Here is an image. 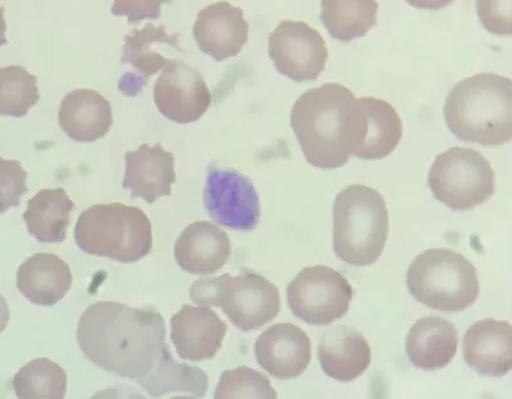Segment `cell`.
<instances>
[{
	"instance_id": "cell-4",
	"label": "cell",
	"mask_w": 512,
	"mask_h": 399,
	"mask_svg": "<svg viewBox=\"0 0 512 399\" xmlns=\"http://www.w3.org/2000/svg\"><path fill=\"white\" fill-rule=\"evenodd\" d=\"M333 216L336 256L351 266L376 264L385 251L389 232L384 197L374 188L350 185L337 194Z\"/></svg>"
},
{
	"instance_id": "cell-32",
	"label": "cell",
	"mask_w": 512,
	"mask_h": 399,
	"mask_svg": "<svg viewBox=\"0 0 512 399\" xmlns=\"http://www.w3.org/2000/svg\"><path fill=\"white\" fill-rule=\"evenodd\" d=\"M162 2H114V16H128L129 23L144 18L158 19L161 16Z\"/></svg>"
},
{
	"instance_id": "cell-9",
	"label": "cell",
	"mask_w": 512,
	"mask_h": 399,
	"mask_svg": "<svg viewBox=\"0 0 512 399\" xmlns=\"http://www.w3.org/2000/svg\"><path fill=\"white\" fill-rule=\"evenodd\" d=\"M403 126L400 115L384 99H353L344 114L343 143L346 154L365 161H379L398 148Z\"/></svg>"
},
{
	"instance_id": "cell-11",
	"label": "cell",
	"mask_w": 512,
	"mask_h": 399,
	"mask_svg": "<svg viewBox=\"0 0 512 399\" xmlns=\"http://www.w3.org/2000/svg\"><path fill=\"white\" fill-rule=\"evenodd\" d=\"M269 56L294 82H312L326 69L329 53L319 31L305 21L283 20L269 36Z\"/></svg>"
},
{
	"instance_id": "cell-18",
	"label": "cell",
	"mask_w": 512,
	"mask_h": 399,
	"mask_svg": "<svg viewBox=\"0 0 512 399\" xmlns=\"http://www.w3.org/2000/svg\"><path fill=\"white\" fill-rule=\"evenodd\" d=\"M163 45L182 52L178 46V35H169L164 26L147 24L141 29H133L125 36L121 63L132 65L134 71L121 77L119 89L122 93L136 96L149 83L151 76L163 70L168 58L155 50L156 46Z\"/></svg>"
},
{
	"instance_id": "cell-34",
	"label": "cell",
	"mask_w": 512,
	"mask_h": 399,
	"mask_svg": "<svg viewBox=\"0 0 512 399\" xmlns=\"http://www.w3.org/2000/svg\"><path fill=\"white\" fill-rule=\"evenodd\" d=\"M5 10L4 7H0V46H6L9 41L6 39L7 24L5 21Z\"/></svg>"
},
{
	"instance_id": "cell-20",
	"label": "cell",
	"mask_w": 512,
	"mask_h": 399,
	"mask_svg": "<svg viewBox=\"0 0 512 399\" xmlns=\"http://www.w3.org/2000/svg\"><path fill=\"white\" fill-rule=\"evenodd\" d=\"M464 360L483 376L502 377L512 368V328L509 322L482 319L468 328Z\"/></svg>"
},
{
	"instance_id": "cell-3",
	"label": "cell",
	"mask_w": 512,
	"mask_h": 399,
	"mask_svg": "<svg viewBox=\"0 0 512 399\" xmlns=\"http://www.w3.org/2000/svg\"><path fill=\"white\" fill-rule=\"evenodd\" d=\"M356 99L349 87L326 83L295 101L291 127L306 161L315 168L333 170L349 162L343 143L346 107Z\"/></svg>"
},
{
	"instance_id": "cell-19",
	"label": "cell",
	"mask_w": 512,
	"mask_h": 399,
	"mask_svg": "<svg viewBox=\"0 0 512 399\" xmlns=\"http://www.w3.org/2000/svg\"><path fill=\"white\" fill-rule=\"evenodd\" d=\"M232 243L225 230L209 221L187 226L175 244V259L183 271L193 275L214 274L232 256Z\"/></svg>"
},
{
	"instance_id": "cell-6",
	"label": "cell",
	"mask_w": 512,
	"mask_h": 399,
	"mask_svg": "<svg viewBox=\"0 0 512 399\" xmlns=\"http://www.w3.org/2000/svg\"><path fill=\"white\" fill-rule=\"evenodd\" d=\"M407 286L418 302L446 314L472 307L480 295L477 268L450 249H430L417 256L409 266Z\"/></svg>"
},
{
	"instance_id": "cell-17",
	"label": "cell",
	"mask_w": 512,
	"mask_h": 399,
	"mask_svg": "<svg viewBox=\"0 0 512 399\" xmlns=\"http://www.w3.org/2000/svg\"><path fill=\"white\" fill-rule=\"evenodd\" d=\"M126 170L122 186L131 191L132 198H141L149 205L158 199L170 197L177 181L176 158L160 143L142 144L139 149L127 151Z\"/></svg>"
},
{
	"instance_id": "cell-33",
	"label": "cell",
	"mask_w": 512,
	"mask_h": 399,
	"mask_svg": "<svg viewBox=\"0 0 512 399\" xmlns=\"http://www.w3.org/2000/svg\"><path fill=\"white\" fill-rule=\"evenodd\" d=\"M10 322V308L7 306V302L4 296L0 294V335L7 328V324Z\"/></svg>"
},
{
	"instance_id": "cell-25",
	"label": "cell",
	"mask_w": 512,
	"mask_h": 399,
	"mask_svg": "<svg viewBox=\"0 0 512 399\" xmlns=\"http://www.w3.org/2000/svg\"><path fill=\"white\" fill-rule=\"evenodd\" d=\"M72 202L64 188H45L28 201L23 215L27 230L40 243H61L67 238Z\"/></svg>"
},
{
	"instance_id": "cell-31",
	"label": "cell",
	"mask_w": 512,
	"mask_h": 399,
	"mask_svg": "<svg viewBox=\"0 0 512 399\" xmlns=\"http://www.w3.org/2000/svg\"><path fill=\"white\" fill-rule=\"evenodd\" d=\"M27 172L18 161L0 157V214L20 205L27 193Z\"/></svg>"
},
{
	"instance_id": "cell-22",
	"label": "cell",
	"mask_w": 512,
	"mask_h": 399,
	"mask_svg": "<svg viewBox=\"0 0 512 399\" xmlns=\"http://www.w3.org/2000/svg\"><path fill=\"white\" fill-rule=\"evenodd\" d=\"M317 353L322 371L343 383L357 380L372 361L371 346L365 337L346 325H337L324 332Z\"/></svg>"
},
{
	"instance_id": "cell-23",
	"label": "cell",
	"mask_w": 512,
	"mask_h": 399,
	"mask_svg": "<svg viewBox=\"0 0 512 399\" xmlns=\"http://www.w3.org/2000/svg\"><path fill=\"white\" fill-rule=\"evenodd\" d=\"M72 286L69 265L54 253H36L24 261L17 273V287L36 306L53 307Z\"/></svg>"
},
{
	"instance_id": "cell-12",
	"label": "cell",
	"mask_w": 512,
	"mask_h": 399,
	"mask_svg": "<svg viewBox=\"0 0 512 399\" xmlns=\"http://www.w3.org/2000/svg\"><path fill=\"white\" fill-rule=\"evenodd\" d=\"M203 197L207 213L222 227L250 231L261 221L256 188L239 171L209 169Z\"/></svg>"
},
{
	"instance_id": "cell-26",
	"label": "cell",
	"mask_w": 512,
	"mask_h": 399,
	"mask_svg": "<svg viewBox=\"0 0 512 399\" xmlns=\"http://www.w3.org/2000/svg\"><path fill=\"white\" fill-rule=\"evenodd\" d=\"M378 10L374 0H323L320 18L331 38L350 42L377 26Z\"/></svg>"
},
{
	"instance_id": "cell-8",
	"label": "cell",
	"mask_w": 512,
	"mask_h": 399,
	"mask_svg": "<svg viewBox=\"0 0 512 399\" xmlns=\"http://www.w3.org/2000/svg\"><path fill=\"white\" fill-rule=\"evenodd\" d=\"M495 171L479 151L453 147L436 157L429 172L432 194L456 212L471 210L495 193Z\"/></svg>"
},
{
	"instance_id": "cell-5",
	"label": "cell",
	"mask_w": 512,
	"mask_h": 399,
	"mask_svg": "<svg viewBox=\"0 0 512 399\" xmlns=\"http://www.w3.org/2000/svg\"><path fill=\"white\" fill-rule=\"evenodd\" d=\"M78 248L88 255L134 264L153 251V226L143 210L124 203H100L79 216Z\"/></svg>"
},
{
	"instance_id": "cell-28",
	"label": "cell",
	"mask_w": 512,
	"mask_h": 399,
	"mask_svg": "<svg viewBox=\"0 0 512 399\" xmlns=\"http://www.w3.org/2000/svg\"><path fill=\"white\" fill-rule=\"evenodd\" d=\"M13 389L20 399H62L66 397V371L49 359L28 362L13 377Z\"/></svg>"
},
{
	"instance_id": "cell-1",
	"label": "cell",
	"mask_w": 512,
	"mask_h": 399,
	"mask_svg": "<svg viewBox=\"0 0 512 399\" xmlns=\"http://www.w3.org/2000/svg\"><path fill=\"white\" fill-rule=\"evenodd\" d=\"M163 316L153 308L100 301L85 309L77 342L85 358L114 375L141 383L170 354Z\"/></svg>"
},
{
	"instance_id": "cell-7",
	"label": "cell",
	"mask_w": 512,
	"mask_h": 399,
	"mask_svg": "<svg viewBox=\"0 0 512 399\" xmlns=\"http://www.w3.org/2000/svg\"><path fill=\"white\" fill-rule=\"evenodd\" d=\"M190 299L200 307L222 309L244 332L269 324L281 308L278 288L255 272L196 280L190 288Z\"/></svg>"
},
{
	"instance_id": "cell-14",
	"label": "cell",
	"mask_w": 512,
	"mask_h": 399,
	"mask_svg": "<svg viewBox=\"0 0 512 399\" xmlns=\"http://www.w3.org/2000/svg\"><path fill=\"white\" fill-rule=\"evenodd\" d=\"M255 355L258 365L274 379L293 380L312 362V343L299 326L274 324L257 338Z\"/></svg>"
},
{
	"instance_id": "cell-30",
	"label": "cell",
	"mask_w": 512,
	"mask_h": 399,
	"mask_svg": "<svg viewBox=\"0 0 512 399\" xmlns=\"http://www.w3.org/2000/svg\"><path fill=\"white\" fill-rule=\"evenodd\" d=\"M277 397V391L272 387L268 377L245 366L223 372L214 393L215 399Z\"/></svg>"
},
{
	"instance_id": "cell-21",
	"label": "cell",
	"mask_w": 512,
	"mask_h": 399,
	"mask_svg": "<svg viewBox=\"0 0 512 399\" xmlns=\"http://www.w3.org/2000/svg\"><path fill=\"white\" fill-rule=\"evenodd\" d=\"M113 125L110 100L90 89H76L63 98L59 126L71 140L92 143L104 139Z\"/></svg>"
},
{
	"instance_id": "cell-27",
	"label": "cell",
	"mask_w": 512,
	"mask_h": 399,
	"mask_svg": "<svg viewBox=\"0 0 512 399\" xmlns=\"http://www.w3.org/2000/svg\"><path fill=\"white\" fill-rule=\"evenodd\" d=\"M140 386L153 398L169 394L203 398L208 391V375L201 368L179 364L169 354Z\"/></svg>"
},
{
	"instance_id": "cell-2",
	"label": "cell",
	"mask_w": 512,
	"mask_h": 399,
	"mask_svg": "<svg viewBox=\"0 0 512 399\" xmlns=\"http://www.w3.org/2000/svg\"><path fill=\"white\" fill-rule=\"evenodd\" d=\"M447 127L461 141L500 147L512 137V82L485 72L452 87L444 105Z\"/></svg>"
},
{
	"instance_id": "cell-15",
	"label": "cell",
	"mask_w": 512,
	"mask_h": 399,
	"mask_svg": "<svg viewBox=\"0 0 512 399\" xmlns=\"http://www.w3.org/2000/svg\"><path fill=\"white\" fill-rule=\"evenodd\" d=\"M193 36L200 52L222 62L239 55L247 45L249 24L240 7L218 2L198 13Z\"/></svg>"
},
{
	"instance_id": "cell-13",
	"label": "cell",
	"mask_w": 512,
	"mask_h": 399,
	"mask_svg": "<svg viewBox=\"0 0 512 399\" xmlns=\"http://www.w3.org/2000/svg\"><path fill=\"white\" fill-rule=\"evenodd\" d=\"M154 101L165 118L187 125L198 121L212 105V93L203 75L180 60L165 63L154 84Z\"/></svg>"
},
{
	"instance_id": "cell-29",
	"label": "cell",
	"mask_w": 512,
	"mask_h": 399,
	"mask_svg": "<svg viewBox=\"0 0 512 399\" xmlns=\"http://www.w3.org/2000/svg\"><path fill=\"white\" fill-rule=\"evenodd\" d=\"M39 100L38 78L20 65L0 68V115L23 118Z\"/></svg>"
},
{
	"instance_id": "cell-24",
	"label": "cell",
	"mask_w": 512,
	"mask_h": 399,
	"mask_svg": "<svg viewBox=\"0 0 512 399\" xmlns=\"http://www.w3.org/2000/svg\"><path fill=\"white\" fill-rule=\"evenodd\" d=\"M458 351V330L442 317H423L411 326L406 353L411 364L423 371H439L450 365Z\"/></svg>"
},
{
	"instance_id": "cell-10",
	"label": "cell",
	"mask_w": 512,
	"mask_h": 399,
	"mask_svg": "<svg viewBox=\"0 0 512 399\" xmlns=\"http://www.w3.org/2000/svg\"><path fill=\"white\" fill-rule=\"evenodd\" d=\"M353 289L343 275L328 266L306 267L287 287L292 314L309 325L326 326L350 309Z\"/></svg>"
},
{
	"instance_id": "cell-16",
	"label": "cell",
	"mask_w": 512,
	"mask_h": 399,
	"mask_svg": "<svg viewBox=\"0 0 512 399\" xmlns=\"http://www.w3.org/2000/svg\"><path fill=\"white\" fill-rule=\"evenodd\" d=\"M227 331V324L207 307L185 304L171 318V340L178 357L184 360H212L221 350Z\"/></svg>"
}]
</instances>
